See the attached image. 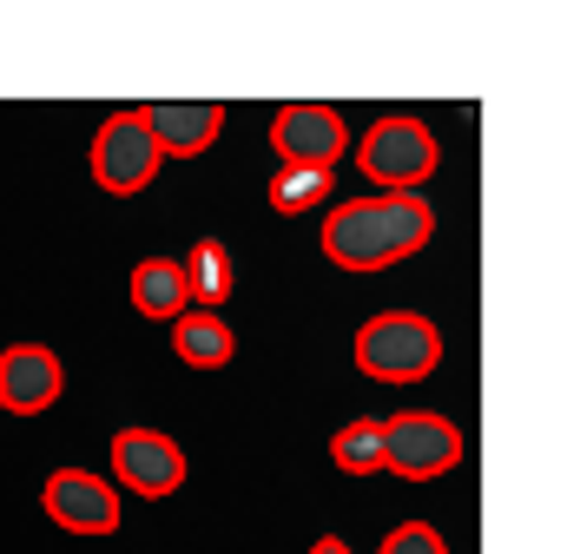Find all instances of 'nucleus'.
<instances>
[{
	"label": "nucleus",
	"instance_id": "nucleus-1",
	"mask_svg": "<svg viewBox=\"0 0 567 554\" xmlns=\"http://www.w3.org/2000/svg\"><path fill=\"white\" fill-rule=\"evenodd\" d=\"M429 238H435V205L423 192H363V198H343L330 205L317 245L337 271H383V265H403L416 258Z\"/></svg>",
	"mask_w": 567,
	"mask_h": 554
},
{
	"label": "nucleus",
	"instance_id": "nucleus-2",
	"mask_svg": "<svg viewBox=\"0 0 567 554\" xmlns=\"http://www.w3.org/2000/svg\"><path fill=\"white\" fill-rule=\"evenodd\" d=\"M350 357L377 383H423V377H435V363H442V330L429 324L423 310H377L357 330Z\"/></svg>",
	"mask_w": 567,
	"mask_h": 554
},
{
	"label": "nucleus",
	"instance_id": "nucleus-3",
	"mask_svg": "<svg viewBox=\"0 0 567 554\" xmlns=\"http://www.w3.org/2000/svg\"><path fill=\"white\" fill-rule=\"evenodd\" d=\"M435 133H429L416 113H383L363 145H357V165L377 192H423V178L435 172Z\"/></svg>",
	"mask_w": 567,
	"mask_h": 554
},
{
	"label": "nucleus",
	"instance_id": "nucleus-4",
	"mask_svg": "<svg viewBox=\"0 0 567 554\" xmlns=\"http://www.w3.org/2000/svg\"><path fill=\"white\" fill-rule=\"evenodd\" d=\"M462 462V429L442 410H396L383 422V469L403 482H429L449 475Z\"/></svg>",
	"mask_w": 567,
	"mask_h": 554
},
{
	"label": "nucleus",
	"instance_id": "nucleus-5",
	"mask_svg": "<svg viewBox=\"0 0 567 554\" xmlns=\"http://www.w3.org/2000/svg\"><path fill=\"white\" fill-rule=\"evenodd\" d=\"M158 145L152 133L140 126V106H126V113H113L100 133H93V185L100 192H113V198H133L145 192L152 178H158Z\"/></svg>",
	"mask_w": 567,
	"mask_h": 554
},
{
	"label": "nucleus",
	"instance_id": "nucleus-6",
	"mask_svg": "<svg viewBox=\"0 0 567 554\" xmlns=\"http://www.w3.org/2000/svg\"><path fill=\"white\" fill-rule=\"evenodd\" d=\"M271 152L284 165H303V172H337V158L350 152V126L323 100H290L271 120Z\"/></svg>",
	"mask_w": 567,
	"mask_h": 554
},
{
	"label": "nucleus",
	"instance_id": "nucleus-7",
	"mask_svg": "<svg viewBox=\"0 0 567 554\" xmlns=\"http://www.w3.org/2000/svg\"><path fill=\"white\" fill-rule=\"evenodd\" d=\"M113 489H133L145 502H165L185 489V449L165 429H120L113 435Z\"/></svg>",
	"mask_w": 567,
	"mask_h": 554
},
{
	"label": "nucleus",
	"instance_id": "nucleus-8",
	"mask_svg": "<svg viewBox=\"0 0 567 554\" xmlns=\"http://www.w3.org/2000/svg\"><path fill=\"white\" fill-rule=\"evenodd\" d=\"M40 509L66 535H113L120 529V489L100 482L93 469H53L47 489H40Z\"/></svg>",
	"mask_w": 567,
	"mask_h": 554
},
{
	"label": "nucleus",
	"instance_id": "nucleus-9",
	"mask_svg": "<svg viewBox=\"0 0 567 554\" xmlns=\"http://www.w3.org/2000/svg\"><path fill=\"white\" fill-rule=\"evenodd\" d=\"M60 390H66L60 350H47V343H7V350H0V410L7 416L53 410Z\"/></svg>",
	"mask_w": 567,
	"mask_h": 554
},
{
	"label": "nucleus",
	"instance_id": "nucleus-10",
	"mask_svg": "<svg viewBox=\"0 0 567 554\" xmlns=\"http://www.w3.org/2000/svg\"><path fill=\"white\" fill-rule=\"evenodd\" d=\"M140 126L152 133L158 158H192L225 133V106L218 100H152L140 106Z\"/></svg>",
	"mask_w": 567,
	"mask_h": 554
},
{
	"label": "nucleus",
	"instance_id": "nucleus-11",
	"mask_svg": "<svg viewBox=\"0 0 567 554\" xmlns=\"http://www.w3.org/2000/svg\"><path fill=\"white\" fill-rule=\"evenodd\" d=\"M172 350H178V363H192V370H225V363L238 357V330H231L218 310H185V317L172 324Z\"/></svg>",
	"mask_w": 567,
	"mask_h": 554
},
{
	"label": "nucleus",
	"instance_id": "nucleus-12",
	"mask_svg": "<svg viewBox=\"0 0 567 554\" xmlns=\"http://www.w3.org/2000/svg\"><path fill=\"white\" fill-rule=\"evenodd\" d=\"M133 310L152 317V324H178L185 310H192V297H185V271H178V258H140L133 265Z\"/></svg>",
	"mask_w": 567,
	"mask_h": 554
},
{
	"label": "nucleus",
	"instance_id": "nucleus-13",
	"mask_svg": "<svg viewBox=\"0 0 567 554\" xmlns=\"http://www.w3.org/2000/svg\"><path fill=\"white\" fill-rule=\"evenodd\" d=\"M178 271H185V297H192V310H225V297L238 290V277H231V252H225L218 238H198V245L178 258Z\"/></svg>",
	"mask_w": 567,
	"mask_h": 554
},
{
	"label": "nucleus",
	"instance_id": "nucleus-14",
	"mask_svg": "<svg viewBox=\"0 0 567 554\" xmlns=\"http://www.w3.org/2000/svg\"><path fill=\"white\" fill-rule=\"evenodd\" d=\"M330 178H337V172L278 165V172H271V185H265V205H271V212H284V218H303V212H317V205L330 198Z\"/></svg>",
	"mask_w": 567,
	"mask_h": 554
},
{
	"label": "nucleus",
	"instance_id": "nucleus-15",
	"mask_svg": "<svg viewBox=\"0 0 567 554\" xmlns=\"http://www.w3.org/2000/svg\"><path fill=\"white\" fill-rule=\"evenodd\" d=\"M330 462H337L343 475H377V469H383V422H377V416L343 422V429L330 435Z\"/></svg>",
	"mask_w": 567,
	"mask_h": 554
},
{
	"label": "nucleus",
	"instance_id": "nucleus-16",
	"mask_svg": "<svg viewBox=\"0 0 567 554\" xmlns=\"http://www.w3.org/2000/svg\"><path fill=\"white\" fill-rule=\"evenodd\" d=\"M377 554H449V542L429 529V522H403V529H390L383 535V548Z\"/></svg>",
	"mask_w": 567,
	"mask_h": 554
},
{
	"label": "nucleus",
	"instance_id": "nucleus-17",
	"mask_svg": "<svg viewBox=\"0 0 567 554\" xmlns=\"http://www.w3.org/2000/svg\"><path fill=\"white\" fill-rule=\"evenodd\" d=\"M310 554H350V542L343 535H323V542H310Z\"/></svg>",
	"mask_w": 567,
	"mask_h": 554
}]
</instances>
